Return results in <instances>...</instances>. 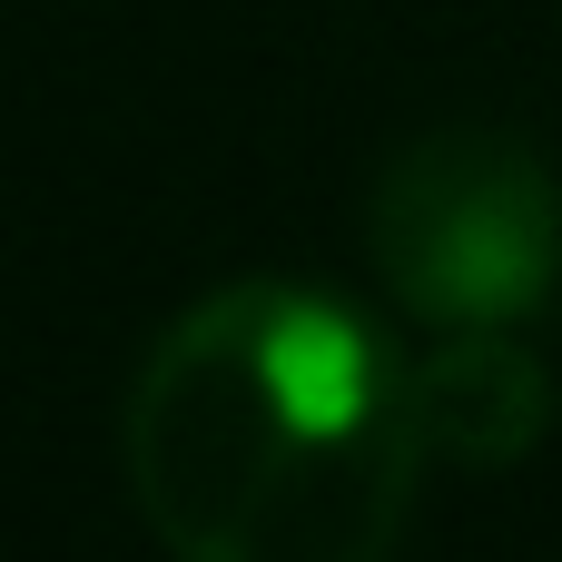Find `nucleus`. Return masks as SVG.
Masks as SVG:
<instances>
[{"label": "nucleus", "instance_id": "nucleus-1", "mask_svg": "<svg viewBox=\"0 0 562 562\" xmlns=\"http://www.w3.org/2000/svg\"><path fill=\"white\" fill-rule=\"evenodd\" d=\"M119 454L168 562H385L435 464L395 346L296 277L198 296L148 346Z\"/></svg>", "mask_w": 562, "mask_h": 562}, {"label": "nucleus", "instance_id": "nucleus-2", "mask_svg": "<svg viewBox=\"0 0 562 562\" xmlns=\"http://www.w3.org/2000/svg\"><path fill=\"white\" fill-rule=\"evenodd\" d=\"M366 247L415 326H524L562 277V188L514 128H425L385 158Z\"/></svg>", "mask_w": 562, "mask_h": 562}, {"label": "nucleus", "instance_id": "nucleus-3", "mask_svg": "<svg viewBox=\"0 0 562 562\" xmlns=\"http://www.w3.org/2000/svg\"><path fill=\"white\" fill-rule=\"evenodd\" d=\"M405 395H415L425 454L435 464H464V474L524 464L543 445V425H553V366L514 326H445L405 366Z\"/></svg>", "mask_w": 562, "mask_h": 562}]
</instances>
